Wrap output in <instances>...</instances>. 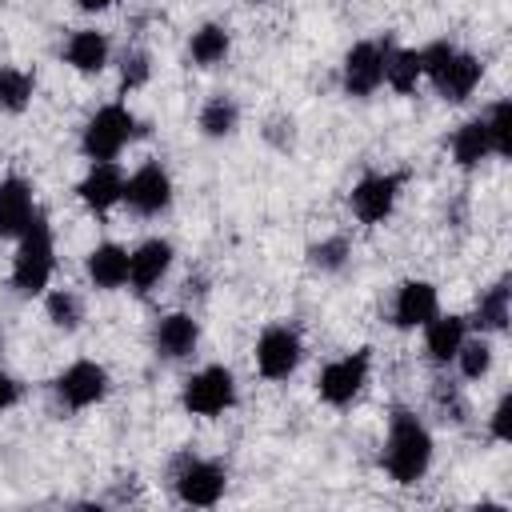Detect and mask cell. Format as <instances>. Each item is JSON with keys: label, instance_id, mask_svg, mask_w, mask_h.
I'll list each match as a JSON object with an SVG mask.
<instances>
[{"label": "cell", "instance_id": "6da1fadb", "mask_svg": "<svg viewBox=\"0 0 512 512\" xmlns=\"http://www.w3.org/2000/svg\"><path fill=\"white\" fill-rule=\"evenodd\" d=\"M384 472L396 484H416L432 468V432L412 408H392L384 436Z\"/></svg>", "mask_w": 512, "mask_h": 512}, {"label": "cell", "instance_id": "7a4b0ae2", "mask_svg": "<svg viewBox=\"0 0 512 512\" xmlns=\"http://www.w3.org/2000/svg\"><path fill=\"white\" fill-rule=\"evenodd\" d=\"M16 256H12V288L20 296H40L56 272V244H52V224L36 208L28 228L16 236Z\"/></svg>", "mask_w": 512, "mask_h": 512}, {"label": "cell", "instance_id": "3957f363", "mask_svg": "<svg viewBox=\"0 0 512 512\" xmlns=\"http://www.w3.org/2000/svg\"><path fill=\"white\" fill-rule=\"evenodd\" d=\"M136 136H144L140 120L124 108V104H104L88 116L84 124V136H80V148L88 160H116Z\"/></svg>", "mask_w": 512, "mask_h": 512}, {"label": "cell", "instance_id": "277c9868", "mask_svg": "<svg viewBox=\"0 0 512 512\" xmlns=\"http://www.w3.org/2000/svg\"><path fill=\"white\" fill-rule=\"evenodd\" d=\"M180 404H184L192 416H204V420L224 416V412L236 404V376H232V368L208 364V368L192 372V376L184 380V388H180Z\"/></svg>", "mask_w": 512, "mask_h": 512}, {"label": "cell", "instance_id": "5b68a950", "mask_svg": "<svg viewBox=\"0 0 512 512\" xmlns=\"http://www.w3.org/2000/svg\"><path fill=\"white\" fill-rule=\"evenodd\" d=\"M172 488L184 504L192 508H212L220 504L224 488H228V472L216 464V460H204V456H180L172 464Z\"/></svg>", "mask_w": 512, "mask_h": 512}, {"label": "cell", "instance_id": "8992f818", "mask_svg": "<svg viewBox=\"0 0 512 512\" xmlns=\"http://www.w3.org/2000/svg\"><path fill=\"white\" fill-rule=\"evenodd\" d=\"M368 368H372V348H356L340 360H328L316 376V396L332 408H348L368 384Z\"/></svg>", "mask_w": 512, "mask_h": 512}, {"label": "cell", "instance_id": "52a82bcc", "mask_svg": "<svg viewBox=\"0 0 512 512\" xmlns=\"http://www.w3.org/2000/svg\"><path fill=\"white\" fill-rule=\"evenodd\" d=\"M388 48H392V36H384V40H356V44L344 52L340 84H344L348 96H372V92L384 84Z\"/></svg>", "mask_w": 512, "mask_h": 512}, {"label": "cell", "instance_id": "ba28073f", "mask_svg": "<svg viewBox=\"0 0 512 512\" xmlns=\"http://www.w3.org/2000/svg\"><path fill=\"white\" fill-rule=\"evenodd\" d=\"M400 188H404V176H396V172H368V176H360L352 184L348 208H352V216L360 224H384L396 212Z\"/></svg>", "mask_w": 512, "mask_h": 512}, {"label": "cell", "instance_id": "9c48e42d", "mask_svg": "<svg viewBox=\"0 0 512 512\" xmlns=\"http://www.w3.org/2000/svg\"><path fill=\"white\" fill-rule=\"evenodd\" d=\"M304 360L300 332L288 324H268L256 340V372L264 380H288Z\"/></svg>", "mask_w": 512, "mask_h": 512}, {"label": "cell", "instance_id": "30bf717a", "mask_svg": "<svg viewBox=\"0 0 512 512\" xmlns=\"http://www.w3.org/2000/svg\"><path fill=\"white\" fill-rule=\"evenodd\" d=\"M120 204H128V212H136V216H160V212H168V204H172V176H168V168L160 160L140 164L124 180Z\"/></svg>", "mask_w": 512, "mask_h": 512}, {"label": "cell", "instance_id": "8fae6325", "mask_svg": "<svg viewBox=\"0 0 512 512\" xmlns=\"http://www.w3.org/2000/svg\"><path fill=\"white\" fill-rule=\"evenodd\" d=\"M108 368L104 364H96V360H76V364H68L56 380H52V392H56V400L64 404V408H72V412H80V408H92V404H100L104 396H108Z\"/></svg>", "mask_w": 512, "mask_h": 512}, {"label": "cell", "instance_id": "7c38bea8", "mask_svg": "<svg viewBox=\"0 0 512 512\" xmlns=\"http://www.w3.org/2000/svg\"><path fill=\"white\" fill-rule=\"evenodd\" d=\"M172 260H176V248L168 240H160V236H148L144 244H136L128 252V288L136 296H148L168 276Z\"/></svg>", "mask_w": 512, "mask_h": 512}, {"label": "cell", "instance_id": "4fadbf2b", "mask_svg": "<svg viewBox=\"0 0 512 512\" xmlns=\"http://www.w3.org/2000/svg\"><path fill=\"white\" fill-rule=\"evenodd\" d=\"M76 196H80V204H84L88 212H96V216H104L108 208H116L120 196H124V172L116 168V160H92L88 172H84L80 184H76Z\"/></svg>", "mask_w": 512, "mask_h": 512}, {"label": "cell", "instance_id": "5bb4252c", "mask_svg": "<svg viewBox=\"0 0 512 512\" xmlns=\"http://www.w3.org/2000/svg\"><path fill=\"white\" fill-rule=\"evenodd\" d=\"M480 80H484V60L472 56V52H460V48H456V52L444 60V68L432 76V88H436L440 100H448V104H464V100L476 92Z\"/></svg>", "mask_w": 512, "mask_h": 512}, {"label": "cell", "instance_id": "9a60e30c", "mask_svg": "<svg viewBox=\"0 0 512 512\" xmlns=\"http://www.w3.org/2000/svg\"><path fill=\"white\" fill-rule=\"evenodd\" d=\"M200 344V320L192 312H168L152 328V348L160 360H188Z\"/></svg>", "mask_w": 512, "mask_h": 512}, {"label": "cell", "instance_id": "2e32d148", "mask_svg": "<svg viewBox=\"0 0 512 512\" xmlns=\"http://www.w3.org/2000/svg\"><path fill=\"white\" fill-rule=\"evenodd\" d=\"M440 312V292L436 284L428 280H404L396 288V300H392V324L396 328H424L432 316Z\"/></svg>", "mask_w": 512, "mask_h": 512}, {"label": "cell", "instance_id": "e0dca14e", "mask_svg": "<svg viewBox=\"0 0 512 512\" xmlns=\"http://www.w3.org/2000/svg\"><path fill=\"white\" fill-rule=\"evenodd\" d=\"M32 216H36L32 184L24 176H4L0 180V240H16Z\"/></svg>", "mask_w": 512, "mask_h": 512}, {"label": "cell", "instance_id": "ac0fdd59", "mask_svg": "<svg viewBox=\"0 0 512 512\" xmlns=\"http://www.w3.org/2000/svg\"><path fill=\"white\" fill-rule=\"evenodd\" d=\"M468 336V320L456 316V312H436L428 324H424V352L432 364H452L456 360V348L464 344Z\"/></svg>", "mask_w": 512, "mask_h": 512}, {"label": "cell", "instance_id": "d6986e66", "mask_svg": "<svg viewBox=\"0 0 512 512\" xmlns=\"http://www.w3.org/2000/svg\"><path fill=\"white\" fill-rule=\"evenodd\" d=\"M108 56H112V44L100 28H76L64 44V60L80 72V76H96L108 68Z\"/></svg>", "mask_w": 512, "mask_h": 512}, {"label": "cell", "instance_id": "ffe728a7", "mask_svg": "<svg viewBox=\"0 0 512 512\" xmlns=\"http://www.w3.org/2000/svg\"><path fill=\"white\" fill-rule=\"evenodd\" d=\"M84 268H88V280H92L100 292H116V288L128 284V248L104 240V244H96V248L88 252Z\"/></svg>", "mask_w": 512, "mask_h": 512}, {"label": "cell", "instance_id": "44dd1931", "mask_svg": "<svg viewBox=\"0 0 512 512\" xmlns=\"http://www.w3.org/2000/svg\"><path fill=\"white\" fill-rule=\"evenodd\" d=\"M508 320H512V288H508V280H496V284H488V288L476 296L472 324L488 336V332H504Z\"/></svg>", "mask_w": 512, "mask_h": 512}, {"label": "cell", "instance_id": "7402d4cb", "mask_svg": "<svg viewBox=\"0 0 512 512\" xmlns=\"http://www.w3.org/2000/svg\"><path fill=\"white\" fill-rule=\"evenodd\" d=\"M228 52H232L228 24H200L192 32V40H188V56H192L196 68H216V64L228 60Z\"/></svg>", "mask_w": 512, "mask_h": 512}, {"label": "cell", "instance_id": "603a6c76", "mask_svg": "<svg viewBox=\"0 0 512 512\" xmlns=\"http://www.w3.org/2000/svg\"><path fill=\"white\" fill-rule=\"evenodd\" d=\"M196 124H200V132H204L208 140H224V136H232V132L240 128V104H236L228 92H216V96H208V100L200 104Z\"/></svg>", "mask_w": 512, "mask_h": 512}, {"label": "cell", "instance_id": "cb8c5ba5", "mask_svg": "<svg viewBox=\"0 0 512 512\" xmlns=\"http://www.w3.org/2000/svg\"><path fill=\"white\" fill-rule=\"evenodd\" d=\"M424 80V68H420V48H388V60H384V84L400 96H412L416 84Z\"/></svg>", "mask_w": 512, "mask_h": 512}, {"label": "cell", "instance_id": "d4e9b609", "mask_svg": "<svg viewBox=\"0 0 512 512\" xmlns=\"http://www.w3.org/2000/svg\"><path fill=\"white\" fill-rule=\"evenodd\" d=\"M492 156V144H488V128L484 120H464L456 132H452V160L460 168H480L484 160Z\"/></svg>", "mask_w": 512, "mask_h": 512}, {"label": "cell", "instance_id": "484cf974", "mask_svg": "<svg viewBox=\"0 0 512 512\" xmlns=\"http://www.w3.org/2000/svg\"><path fill=\"white\" fill-rule=\"evenodd\" d=\"M32 92H36V76L28 68L0 64V112L20 116L32 104Z\"/></svg>", "mask_w": 512, "mask_h": 512}, {"label": "cell", "instance_id": "4316f807", "mask_svg": "<svg viewBox=\"0 0 512 512\" xmlns=\"http://www.w3.org/2000/svg\"><path fill=\"white\" fill-rule=\"evenodd\" d=\"M44 312H48L52 328H60V332H76V328L84 324V300H80L72 288L48 292V296H44Z\"/></svg>", "mask_w": 512, "mask_h": 512}, {"label": "cell", "instance_id": "83f0119b", "mask_svg": "<svg viewBox=\"0 0 512 512\" xmlns=\"http://www.w3.org/2000/svg\"><path fill=\"white\" fill-rule=\"evenodd\" d=\"M452 364L460 368L464 380H484L492 372V344H488V336L484 332L480 336H464V344L456 348V360Z\"/></svg>", "mask_w": 512, "mask_h": 512}, {"label": "cell", "instance_id": "f1b7e54d", "mask_svg": "<svg viewBox=\"0 0 512 512\" xmlns=\"http://www.w3.org/2000/svg\"><path fill=\"white\" fill-rule=\"evenodd\" d=\"M488 128V144L492 156H512V100H496L488 108V116H480Z\"/></svg>", "mask_w": 512, "mask_h": 512}, {"label": "cell", "instance_id": "f546056e", "mask_svg": "<svg viewBox=\"0 0 512 512\" xmlns=\"http://www.w3.org/2000/svg\"><path fill=\"white\" fill-rule=\"evenodd\" d=\"M348 260H352V244L344 236H324V240H316L308 248V264L316 272H344Z\"/></svg>", "mask_w": 512, "mask_h": 512}, {"label": "cell", "instance_id": "4dcf8cb0", "mask_svg": "<svg viewBox=\"0 0 512 512\" xmlns=\"http://www.w3.org/2000/svg\"><path fill=\"white\" fill-rule=\"evenodd\" d=\"M148 76H152V56L144 48H128L120 56V88L124 92H136V88L148 84Z\"/></svg>", "mask_w": 512, "mask_h": 512}, {"label": "cell", "instance_id": "1f68e13d", "mask_svg": "<svg viewBox=\"0 0 512 512\" xmlns=\"http://www.w3.org/2000/svg\"><path fill=\"white\" fill-rule=\"evenodd\" d=\"M432 400H436L440 416H444V420H452V424H460V420L468 416V404H464L460 388H456V384H448V380H436V384H432Z\"/></svg>", "mask_w": 512, "mask_h": 512}, {"label": "cell", "instance_id": "d6a6232c", "mask_svg": "<svg viewBox=\"0 0 512 512\" xmlns=\"http://www.w3.org/2000/svg\"><path fill=\"white\" fill-rule=\"evenodd\" d=\"M264 140H268L276 152H288V148L296 144V124H292V116H272V120L264 124Z\"/></svg>", "mask_w": 512, "mask_h": 512}, {"label": "cell", "instance_id": "836d02e7", "mask_svg": "<svg viewBox=\"0 0 512 512\" xmlns=\"http://www.w3.org/2000/svg\"><path fill=\"white\" fill-rule=\"evenodd\" d=\"M512 396L504 392L500 400H496V408H492V416H488V432H492V440H500V444H508L512 440Z\"/></svg>", "mask_w": 512, "mask_h": 512}, {"label": "cell", "instance_id": "e575fe53", "mask_svg": "<svg viewBox=\"0 0 512 512\" xmlns=\"http://www.w3.org/2000/svg\"><path fill=\"white\" fill-rule=\"evenodd\" d=\"M16 400H20V380H16V376H8V372H0V416H4Z\"/></svg>", "mask_w": 512, "mask_h": 512}, {"label": "cell", "instance_id": "d590c367", "mask_svg": "<svg viewBox=\"0 0 512 512\" xmlns=\"http://www.w3.org/2000/svg\"><path fill=\"white\" fill-rule=\"evenodd\" d=\"M76 4H80L84 12H104V8H112L116 0H76Z\"/></svg>", "mask_w": 512, "mask_h": 512}, {"label": "cell", "instance_id": "8d00e7d4", "mask_svg": "<svg viewBox=\"0 0 512 512\" xmlns=\"http://www.w3.org/2000/svg\"><path fill=\"white\" fill-rule=\"evenodd\" d=\"M248 4H260V0H248Z\"/></svg>", "mask_w": 512, "mask_h": 512}]
</instances>
